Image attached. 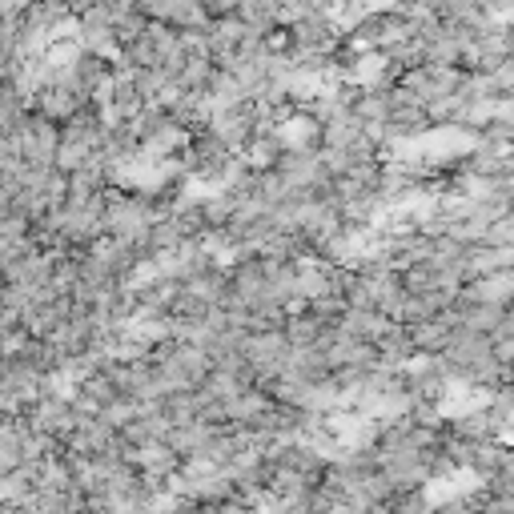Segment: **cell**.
Returning <instances> with one entry per match:
<instances>
[{
  "label": "cell",
  "instance_id": "cell-1",
  "mask_svg": "<svg viewBox=\"0 0 514 514\" xmlns=\"http://www.w3.org/2000/svg\"><path fill=\"white\" fill-rule=\"evenodd\" d=\"M434 510H438V502L430 490H398L382 506V514H434Z\"/></svg>",
  "mask_w": 514,
  "mask_h": 514
},
{
  "label": "cell",
  "instance_id": "cell-2",
  "mask_svg": "<svg viewBox=\"0 0 514 514\" xmlns=\"http://www.w3.org/2000/svg\"><path fill=\"white\" fill-rule=\"evenodd\" d=\"M29 9V0H0V21H17Z\"/></svg>",
  "mask_w": 514,
  "mask_h": 514
}]
</instances>
